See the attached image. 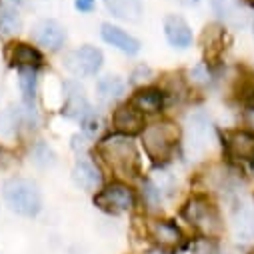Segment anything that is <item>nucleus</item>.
<instances>
[{
  "label": "nucleus",
  "mask_w": 254,
  "mask_h": 254,
  "mask_svg": "<svg viewBox=\"0 0 254 254\" xmlns=\"http://www.w3.org/2000/svg\"><path fill=\"white\" fill-rule=\"evenodd\" d=\"M102 160L118 174L134 176L138 172V152L128 136H108L98 144Z\"/></svg>",
  "instance_id": "1"
},
{
  "label": "nucleus",
  "mask_w": 254,
  "mask_h": 254,
  "mask_svg": "<svg viewBox=\"0 0 254 254\" xmlns=\"http://www.w3.org/2000/svg\"><path fill=\"white\" fill-rule=\"evenodd\" d=\"M184 220L204 238H218L224 230L218 208L206 196H192L182 208Z\"/></svg>",
  "instance_id": "2"
},
{
  "label": "nucleus",
  "mask_w": 254,
  "mask_h": 254,
  "mask_svg": "<svg viewBox=\"0 0 254 254\" xmlns=\"http://www.w3.org/2000/svg\"><path fill=\"white\" fill-rule=\"evenodd\" d=\"M2 194H4V202L6 206L26 218H32L40 212L42 208V196H40V190L38 186L28 180V178H10L4 188H2Z\"/></svg>",
  "instance_id": "3"
},
{
  "label": "nucleus",
  "mask_w": 254,
  "mask_h": 254,
  "mask_svg": "<svg viewBox=\"0 0 254 254\" xmlns=\"http://www.w3.org/2000/svg\"><path fill=\"white\" fill-rule=\"evenodd\" d=\"M180 130L174 122L162 120V122H154L150 126H146L142 132V144L146 154L152 160H164L170 156V152L174 150L176 142H178Z\"/></svg>",
  "instance_id": "4"
},
{
  "label": "nucleus",
  "mask_w": 254,
  "mask_h": 254,
  "mask_svg": "<svg viewBox=\"0 0 254 254\" xmlns=\"http://www.w3.org/2000/svg\"><path fill=\"white\" fill-rule=\"evenodd\" d=\"M94 204L110 214H120V212H128L136 204V194L134 190L124 184V182H110L104 186L100 192L94 196Z\"/></svg>",
  "instance_id": "5"
},
{
  "label": "nucleus",
  "mask_w": 254,
  "mask_h": 254,
  "mask_svg": "<svg viewBox=\"0 0 254 254\" xmlns=\"http://www.w3.org/2000/svg\"><path fill=\"white\" fill-rule=\"evenodd\" d=\"M102 66V52L94 46H80L64 56V68L74 76H94Z\"/></svg>",
  "instance_id": "6"
},
{
  "label": "nucleus",
  "mask_w": 254,
  "mask_h": 254,
  "mask_svg": "<svg viewBox=\"0 0 254 254\" xmlns=\"http://www.w3.org/2000/svg\"><path fill=\"white\" fill-rule=\"evenodd\" d=\"M212 142V124L204 114H192L188 118V132H186V148L188 154L200 158Z\"/></svg>",
  "instance_id": "7"
},
{
  "label": "nucleus",
  "mask_w": 254,
  "mask_h": 254,
  "mask_svg": "<svg viewBox=\"0 0 254 254\" xmlns=\"http://www.w3.org/2000/svg\"><path fill=\"white\" fill-rule=\"evenodd\" d=\"M148 234L156 242V246L162 250L176 248L184 240L180 228L170 220H150L148 222Z\"/></svg>",
  "instance_id": "8"
},
{
  "label": "nucleus",
  "mask_w": 254,
  "mask_h": 254,
  "mask_svg": "<svg viewBox=\"0 0 254 254\" xmlns=\"http://www.w3.org/2000/svg\"><path fill=\"white\" fill-rule=\"evenodd\" d=\"M112 124L120 134L132 136V134H136L144 128V114L132 104H124V106L114 110Z\"/></svg>",
  "instance_id": "9"
},
{
  "label": "nucleus",
  "mask_w": 254,
  "mask_h": 254,
  "mask_svg": "<svg viewBox=\"0 0 254 254\" xmlns=\"http://www.w3.org/2000/svg\"><path fill=\"white\" fill-rule=\"evenodd\" d=\"M90 104H88V98L84 94V88L78 84V82H66L64 84V112L68 118H76V120H82L88 112H90Z\"/></svg>",
  "instance_id": "10"
},
{
  "label": "nucleus",
  "mask_w": 254,
  "mask_h": 254,
  "mask_svg": "<svg viewBox=\"0 0 254 254\" xmlns=\"http://www.w3.org/2000/svg\"><path fill=\"white\" fill-rule=\"evenodd\" d=\"M32 36H34L38 46H42L46 50H58L66 40V30L56 20H42L34 26Z\"/></svg>",
  "instance_id": "11"
},
{
  "label": "nucleus",
  "mask_w": 254,
  "mask_h": 254,
  "mask_svg": "<svg viewBox=\"0 0 254 254\" xmlns=\"http://www.w3.org/2000/svg\"><path fill=\"white\" fill-rule=\"evenodd\" d=\"M226 152L236 160L254 158V134L246 130H236L226 134Z\"/></svg>",
  "instance_id": "12"
},
{
  "label": "nucleus",
  "mask_w": 254,
  "mask_h": 254,
  "mask_svg": "<svg viewBox=\"0 0 254 254\" xmlns=\"http://www.w3.org/2000/svg\"><path fill=\"white\" fill-rule=\"evenodd\" d=\"M164 34H166V40L176 48H188L192 44V30H190V26L176 14L166 16Z\"/></svg>",
  "instance_id": "13"
},
{
  "label": "nucleus",
  "mask_w": 254,
  "mask_h": 254,
  "mask_svg": "<svg viewBox=\"0 0 254 254\" xmlns=\"http://www.w3.org/2000/svg\"><path fill=\"white\" fill-rule=\"evenodd\" d=\"M100 34H102V38H104L108 44H112L114 48L122 50L124 54H136V52L140 50V42H138L132 34L124 32V30H122V28H118V26L102 24Z\"/></svg>",
  "instance_id": "14"
},
{
  "label": "nucleus",
  "mask_w": 254,
  "mask_h": 254,
  "mask_svg": "<svg viewBox=\"0 0 254 254\" xmlns=\"http://www.w3.org/2000/svg\"><path fill=\"white\" fill-rule=\"evenodd\" d=\"M8 58H10L12 64L18 66L20 70H22V68H34V70H36V68L42 64V54H40L34 46L22 44V42L12 44V48H10V52H8Z\"/></svg>",
  "instance_id": "15"
},
{
  "label": "nucleus",
  "mask_w": 254,
  "mask_h": 254,
  "mask_svg": "<svg viewBox=\"0 0 254 254\" xmlns=\"http://www.w3.org/2000/svg\"><path fill=\"white\" fill-rule=\"evenodd\" d=\"M104 4L116 18L128 22H138L142 18V0H104Z\"/></svg>",
  "instance_id": "16"
},
{
  "label": "nucleus",
  "mask_w": 254,
  "mask_h": 254,
  "mask_svg": "<svg viewBox=\"0 0 254 254\" xmlns=\"http://www.w3.org/2000/svg\"><path fill=\"white\" fill-rule=\"evenodd\" d=\"M72 180H74L76 186H80L82 190H88V192H94V190H98L100 184H102L100 172L92 164H88V162H78L74 166Z\"/></svg>",
  "instance_id": "17"
},
{
  "label": "nucleus",
  "mask_w": 254,
  "mask_h": 254,
  "mask_svg": "<svg viewBox=\"0 0 254 254\" xmlns=\"http://www.w3.org/2000/svg\"><path fill=\"white\" fill-rule=\"evenodd\" d=\"M132 106H136L142 114L144 112L154 114L164 106V92L158 90V88H144V90L136 92V96L132 100Z\"/></svg>",
  "instance_id": "18"
},
{
  "label": "nucleus",
  "mask_w": 254,
  "mask_h": 254,
  "mask_svg": "<svg viewBox=\"0 0 254 254\" xmlns=\"http://www.w3.org/2000/svg\"><path fill=\"white\" fill-rule=\"evenodd\" d=\"M124 88H126V84L118 76L108 74V76H102L96 82V96L102 102H112V100H116L124 94Z\"/></svg>",
  "instance_id": "19"
},
{
  "label": "nucleus",
  "mask_w": 254,
  "mask_h": 254,
  "mask_svg": "<svg viewBox=\"0 0 254 254\" xmlns=\"http://www.w3.org/2000/svg\"><path fill=\"white\" fill-rule=\"evenodd\" d=\"M234 228H236V234L242 236V240L254 238V208H248V206L240 208L234 218Z\"/></svg>",
  "instance_id": "20"
},
{
  "label": "nucleus",
  "mask_w": 254,
  "mask_h": 254,
  "mask_svg": "<svg viewBox=\"0 0 254 254\" xmlns=\"http://www.w3.org/2000/svg\"><path fill=\"white\" fill-rule=\"evenodd\" d=\"M22 26V20H20V14L16 12V8L12 6H2L0 8V32L10 36V34H16Z\"/></svg>",
  "instance_id": "21"
},
{
  "label": "nucleus",
  "mask_w": 254,
  "mask_h": 254,
  "mask_svg": "<svg viewBox=\"0 0 254 254\" xmlns=\"http://www.w3.org/2000/svg\"><path fill=\"white\" fill-rule=\"evenodd\" d=\"M20 88L24 94V102L32 104L36 96V70L34 68H22L20 70Z\"/></svg>",
  "instance_id": "22"
},
{
  "label": "nucleus",
  "mask_w": 254,
  "mask_h": 254,
  "mask_svg": "<svg viewBox=\"0 0 254 254\" xmlns=\"http://www.w3.org/2000/svg\"><path fill=\"white\" fill-rule=\"evenodd\" d=\"M212 8L226 22L238 20V16H240V12H238V8L234 4V0H212Z\"/></svg>",
  "instance_id": "23"
},
{
  "label": "nucleus",
  "mask_w": 254,
  "mask_h": 254,
  "mask_svg": "<svg viewBox=\"0 0 254 254\" xmlns=\"http://www.w3.org/2000/svg\"><path fill=\"white\" fill-rule=\"evenodd\" d=\"M150 180H152V184L162 192V196L164 194H170L172 190H174V186H176V180H174V176L168 170H156Z\"/></svg>",
  "instance_id": "24"
},
{
  "label": "nucleus",
  "mask_w": 254,
  "mask_h": 254,
  "mask_svg": "<svg viewBox=\"0 0 254 254\" xmlns=\"http://www.w3.org/2000/svg\"><path fill=\"white\" fill-rule=\"evenodd\" d=\"M142 196H144V200H146V204H148L150 208H158L160 202H162V192L152 184V180H146V182H144Z\"/></svg>",
  "instance_id": "25"
},
{
  "label": "nucleus",
  "mask_w": 254,
  "mask_h": 254,
  "mask_svg": "<svg viewBox=\"0 0 254 254\" xmlns=\"http://www.w3.org/2000/svg\"><path fill=\"white\" fill-rule=\"evenodd\" d=\"M80 124H82V130H84V134H88V136H94L98 130H100V118L90 110L82 120H80Z\"/></svg>",
  "instance_id": "26"
},
{
  "label": "nucleus",
  "mask_w": 254,
  "mask_h": 254,
  "mask_svg": "<svg viewBox=\"0 0 254 254\" xmlns=\"http://www.w3.org/2000/svg\"><path fill=\"white\" fill-rule=\"evenodd\" d=\"M190 78H192V82H196V84H208L210 82V70H208V66L204 64V62L196 64L192 70H190Z\"/></svg>",
  "instance_id": "27"
},
{
  "label": "nucleus",
  "mask_w": 254,
  "mask_h": 254,
  "mask_svg": "<svg viewBox=\"0 0 254 254\" xmlns=\"http://www.w3.org/2000/svg\"><path fill=\"white\" fill-rule=\"evenodd\" d=\"M36 162H38V164H42V166H46V164H52V162H54V160H52V152L48 150V146L40 144V146L36 148Z\"/></svg>",
  "instance_id": "28"
},
{
  "label": "nucleus",
  "mask_w": 254,
  "mask_h": 254,
  "mask_svg": "<svg viewBox=\"0 0 254 254\" xmlns=\"http://www.w3.org/2000/svg\"><path fill=\"white\" fill-rule=\"evenodd\" d=\"M150 74H152V72H150V68L142 64V66H138V68H136V72L132 74V82H134V84H138V82L146 80V78H148Z\"/></svg>",
  "instance_id": "29"
},
{
  "label": "nucleus",
  "mask_w": 254,
  "mask_h": 254,
  "mask_svg": "<svg viewBox=\"0 0 254 254\" xmlns=\"http://www.w3.org/2000/svg\"><path fill=\"white\" fill-rule=\"evenodd\" d=\"M242 118H244V124L248 126V132H252V134H254V106L246 108Z\"/></svg>",
  "instance_id": "30"
},
{
  "label": "nucleus",
  "mask_w": 254,
  "mask_h": 254,
  "mask_svg": "<svg viewBox=\"0 0 254 254\" xmlns=\"http://www.w3.org/2000/svg\"><path fill=\"white\" fill-rule=\"evenodd\" d=\"M74 6L80 12H90L94 8V0H74Z\"/></svg>",
  "instance_id": "31"
},
{
  "label": "nucleus",
  "mask_w": 254,
  "mask_h": 254,
  "mask_svg": "<svg viewBox=\"0 0 254 254\" xmlns=\"http://www.w3.org/2000/svg\"><path fill=\"white\" fill-rule=\"evenodd\" d=\"M176 2H180L184 6H194V4H198V0H176Z\"/></svg>",
  "instance_id": "32"
},
{
  "label": "nucleus",
  "mask_w": 254,
  "mask_h": 254,
  "mask_svg": "<svg viewBox=\"0 0 254 254\" xmlns=\"http://www.w3.org/2000/svg\"><path fill=\"white\" fill-rule=\"evenodd\" d=\"M146 254H166V252H164L162 248H156V250H148Z\"/></svg>",
  "instance_id": "33"
},
{
  "label": "nucleus",
  "mask_w": 254,
  "mask_h": 254,
  "mask_svg": "<svg viewBox=\"0 0 254 254\" xmlns=\"http://www.w3.org/2000/svg\"><path fill=\"white\" fill-rule=\"evenodd\" d=\"M10 2H12V4H24L26 0H10Z\"/></svg>",
  "instance_id": "34"
},
{
  "label": "nucleus",
  "mask_w": 254,
  "mask_h": 254,
  "mask_svg": "<svg viewBox=\"0 0 254 254\" xmlns=\"http://www.w3.org/2000/svg\"><path fill=\"white\" fill-rule=\"evenodd\" d=\"M210 254H226V252H222V250H212Z\"/></svg>",
  "instance_id": "35"
},
{
  "label": "nucleus",
  "mask_w": 254,
  "mask_h": 254,
  "mask_svg": "<svg viewBox=\"0 0 254 254\" xmlns=\"http://www.w3.org/2000/svg\"><path fill=\"white\" fill-rule=\"evenodd\" d=\"M248 2H250V4H252V6H254V0H248Z\"/></svg>",
  "instance_id": "36"
},
{
  "label": "nucleus",
  "mask_w": 254,
  "mask_h": 254,
  "mask_svg": "<svg viewBox=\"0 0 254 254\" xmlns=\"http://www.w3.org/2000/svg\"><path fill=\"white\" fill-rule=\"evenodd\" d=\"M252 32H254V24H252Z\"/></svg>",
  "instance_id": "37"
},
{
  "label": "nucleus",
  "mask_w": 254,
  "mask_h": 254,
  "mask_svg": "<svg viewBox=\"0 0 254 254\" xmlns=\"http://www.w3.org/2000/svg\"><path fill=\"white\" fill-rule=\"evenodd\" d=\"M250 254H254V248H252V252H250Z\"/></svg>",
  "instance_id": "38"
}]
</instances>
